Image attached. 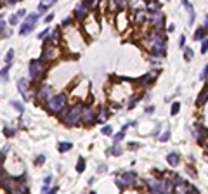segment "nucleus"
Here are the masks:
<instances>
[{"label": "nucleus", "instance_id": "obj_1", "mask_svg": "<svg viewBox=\"0 0 208 194\" xmlns=\"http://www.w3.org/2000/svg\"><path fill=\"white\" fill-rule=\"evenodd\" d=\"M148 40H149V45H151V56H154V57L165 56V45H167V42H165V37L161 35V31L156 30L153 35L148 37Z\"/></svg>", "mask_w": 208, "mask_h": 194}, {"label": "nucleus", "instance_id": "obj_2", "mask_svg": "<svg viewBox=\"0 0 208 194\" xmlns=\"http://www.w3.org/2000/svg\"><path fill=\"white\" fill-rule=\"evenodd\" d=\"M82 109H83L82 104H76V106H73V108L66 109V111L63 113V116H61L63 123H66L68 127H73L78 121H82Z\"/></svg>", "mask_w": 208, "mask_h": 194}, {"label": "nucleus", "instance_id": "obj_3", "mask_svg": "<svg viewBox=\"0 0 208 194\" xmlns=\"http://www.w3.org/2000/svg\"><path fill=\"white\" fill-rule=\"evenodd\" d=\"M68 97L66 94H57V95H52L47 101V109L50 113H61L64 108H66Z\"/></svg>", "mask_w": 208, "mask_h": 194}, {"label": "nucleus", "instance_id": "obj_4", "mask_svg": "<svg viewBox=\"0 0 208 194\" xmlns=\"http://www.w3.org/2000/svg\"><path fill=\"white\" fill-rule=\"evenodd\" d=\"M146 184H148V187H149V191L151 192H167V184L163 182V180H160V179H148L146 180Z\"/></svg>", "mask_w": 208, "mask_h": 194}, {"label": "nucleus", "instance_id": "obj_5", "mask_svg": "<svg viewBox=\"0 0 208 194\" xmlns=\"http://www.w3.org/2000/svg\"><path fill=\"white\" fill-rule=\"evenodd\" d=\"M44 73V63L40 59L37 61H31L30 63V78L31 80H38Z\"/></svg>", "mask_w": 208, "mask_h": 194}, {"label": "nucleus", "instance_id": "obj_6", "mask_svg": "<svg viewBox=\"0 0 208 194\" xmlns=\"http://www.w3.org/2000/svg\"><path fill=\"white\" fill-rule=\"evenodd\" d=\"M82 121L85 125H94L96 123V113L92 108H83L82 109Z\"/></svg>", "mask_w": 208, "mask_h": 194}, {"label": "nucleus", "instance_id": "obj_7", "mask_svg": "<svg viewBox=\"0 0 208 194\" xmlns=\"http://www.w3.org/2000/svg\"><path fill=\"white\" fill-rule=\"evenodd\" d=\"M50 97H52L50 85H42L40 90H38V99H42V101H49Z\"/></svg>", "mask_w": 208, "mask_h": 194}, {"label": "nucleus", "instance_id": "obj_8", "mask_svg": "<svg viewBox=\"0 0 208 194\" xmlns=\"http://www.w3.org/2000/svg\"><path fill=\"white\" fill-rule=\"evenodd\" d=\"M120 179L123 180V184H125V187H128V186H134L135 184V179H137V175H135L134 172H125Z\"/></svg>", "mask_w": 208, "mask_h": 194}, {"label": "nucleus", "instance_id": "obj_9", "mask_svg": "<svg viewBox=\"0 0 208 194\" xmlns=\"http://www.w3.org/2000/svg\"><path fill=\"white\" fill-rule=\"evenodd\" d=\"M89 11L90 9H87L85 5H83V2H80V4H76V7H75V16H76L78 19H83V18H87Z\"/></svg>", "mask_w": 208, "mask_h": 194}, {"label": "nucleus", "instance_id": "obj_10", "mask_svg": "<svg viewBox=\"0 0 208 194\" xmlns=\"http://www.w3.org/2000/svg\"><path fill=\"white\" fill-rule=\"evenodd\" d=\"M57 56V50L56 48H47V45L44 47V54H42V61H52L54 57Z\"/></svg>", "mask_w": 208, "mask_h": 194}, {"label": "nucleus", "instance_id": "obj_11", "mask_svg": "<svg viewBox=\"0 0 208 194\" xmlns=\"http://www.w3.org/2000/svg\"><path fill=\"white\" fill-rule=\"evenodd\" d=\"M35 24H37V23L24 21V23L21 24V28H19V35H28V33H31V31L35 30Z\"/></svg>", "mask_w": 208, "mask_h": 194}, {"label": "nucleus", "instance_id": "obj_12", "mask_svg": "<svg viewBox=\"0 0 208 194\" xmlns=\"http://www.w3.org/2000/svg\"><path fill=\"white\" fill-rule=\"evenodd\" d=\"M206 35H208V24H205V26H201V28H198V30H196V33H194V40L201 42Z\"/></svg>", "mask_w": 208, "mask_h": 194}, {"label": "nucleus", "instance_id": "obj_13", "mask_svg": "<svg viewBox=\"0 0 208 194\" xmlns=\"http://www.w3.org/2000/svg\"><path fill=\"white\" fill-rule=\"evenodd\" d=\"M182 5L186 7L187 14H189V24H193V23H194V18H196V16H194V9H193V5H191L189 2H187V0H182Z\"/></svg>", "mask_w": 208, "mask_h": 194}, {"label": "nucleus", "instance_id": "obj_14", "mask_svg": "<svg viewBox=\"0 0 208 194\" xmlns=\"http://www.w3.org/2000/svg\"><path fill=\"white\" fill-rule=\"evenodd\" d=\"M167 161H168V165H172V166H177V165L180 163V156H179V153H170L167 156Z\"/></svg>", "mask_w": 208, "mask_h": 194}, {"label": "nucleus", "instance_id": "obj_15", "mask_svg": "<svg viewBox=\"0 0 208 194\" xmlns=\"http://www.w3.org/2000/svg\"><path fill=\"white\" fill-rule=\"evenodd\" d=\"M108 109L106 108H101L99 109V115L96 116V123H102V121H106V120H108Z\"/></svg>", "mask_w": 208, "mask_h": 194}, {"label": "nucleus", "instance_id": "obj_16", "mask_svg": "<svg viewBox=\"0 0 208 194\" xmlns=\"http://www.w3.org/2000/svg\"><path fill=\"white\" fill-rule=\"evenodd\" d=\"M196 137H198V140H200V142H203L205 139L208 137V130H206V128H203V127H198L196 128Z\"/></svg>", "mask_w": 208, "mask_h": 194}, {"label": "nucleus", "instance_id": "obj_17", "mask_svg": "<svg viewBox=\"0 0 208 194\" xmlns=\"http://www.w3.org/2000/svg\"><path fill=\"white\" fill-rule=\"evenodd\" d=\"M54 4H56V0H42L40 5H38V11L44 12V11H47L49 7H52Z\"/></svg>", "mask_w": 208, "mask_h": 194}, {"label": "nucleus", "instance_id": "obj_18", "mask_svg": "<svg viewBox=\"0 0 208 194\" xmlns=\"http://www.w3.org/2000/svg\"><path fill=\"white\" fill-rule=\"evenodd\" d=\"M206 101H208V87H206V89H205L203 92L200 94V97H198L196 104H198V106H201V104H205V102H206Z\"/></svg>", "mask_w": 208, "mask_h": 194}, {"label": "nucleus", "instance_id": "obj_19", "mask_svg": "<svg viewBox=\"0 0 208 194\" xmlns=\"http://www.w3.org/2000/svg\"><path fill=\"white\" fill-rule=\"evenodd\" d=\"M146 18H148L146 11H137V14H135V23H137V24H141L142 21H146Z\"/></svg>", "mask_w": 208, "mask_h": 194}, {"label": "nucleus", "instance_id": "obj_20", "mask_svg": "<svg viewBox=\"0 0 208 194\" xmlns=\"http://www.w3.org/2000/svg\"><path fill=\"white\" fill-rule=\"evenodd\" d=\"M9 69H11V64H7L4 69L0 71V80H2V82H7V78H9Z\"/></svg>", "mask_w": 208, "mask_h": 194}, {"label": "nucleus", "instance_id": "obj_21", "mask_svg": "<svg viewBox=\"0 0 208 194\" xmlns=\"http://www.w3.org/2000/svg\"><path fill=\"white\" fill-rule=\"evenodd\" d=\"M26 89H28V82L21 78V80L18 82V90H19L21 94H26Z\"/></svg>", "mask_w": 208, "mask_h": 194}, {"label": "nucleus", "instance_id": "obj_22", "mask_svg": "<svg viewBox=\"0 0 208 194\" xmlns=\"http://www.w3.org/2000/svg\"><path fill=\"white\" fill-rule=\"evenodd\" d=\"M71 147H73L71 142H61V144H59V151H61V153H68Z\"/></svg>", "mask_w": 208, "mask_h": 194}, {"label": "nucleus", "instance_id": "obj_23", "mask_svg": "<svg viewBox=\"0 0 208 194\" xmlns=\"http://www.w3.org/2000/svg\"><path fill=\"white\" fill-rule=\"evenodd\" d=\"M83 170H85V160H83V158H80V160H78V165H76V172L82 173Z\"/></svg>", "mask_w": 208, "mask_h": 194}, {"label": "nucleus", "instance_id": "obj_24", "mask_svg": "<svg viewBox=\"0 0 208 194\" xmlns=\"http://www.w3.org/2000/svg\"><path fill=\"white\" fill-rule=\"evenodd\" d=\"M154 76H156V73H149V75L142 76L141 82H142V83H151V80H154Z\"/></svg>", "mask_w": 208, "mask_h": 194}, {"label": "nucleus", "instance_id": "obj_25", "mask_svg": "<svg viewBox=\"0 0 208 194\" xmlns=\"http://www.w3.org/2000/svg\"><path fill=\"white\" fill-rule=\"evenodd\" d=\"M11 106H12V108H16V111H19V113H23V111H24L23 104H21V102H18V101H11Z\"/></svg>", "mask_w": 208, "mask_h": 194}, {"label": "nucleus", "instance_id": "obj_26", "mask_svg": "<svg viewBox=\"0 0 208 194\" xmlns=\"http://www.w3.org/2000/svg\"><path fill=\"white\" fill-rule=\"evenodd\" d=\"M12 59H14V50H12V48H9L7 56H5V64H11Z\"/></svg>", "mask_w": 208, "mask_h": 194}, {"label": "nucleus", "instance_id": "obj_27", "mask_svg": "<svg viewBox=\"0 0 208 194\" xmlns=\"http://www.w3.org/2000/svg\"><path fill=\"white\" fill-rule=\"evenodd\" d=\"M4 134H5V137H12V135L16 134V128H12V127H5V128H4Z\"/></svg>", "mask_w": 208, "mask_h": 194}, {"label": "nucleus", "instance_id": "obj_28", "mask_svg": "<svg viewBox=\"0 0 208 194\" xmlns=\"http://www.w3.org/2000/svg\"><path fill=\"white\" fill-rule=\"evenodd\" d=\"M201 42H203V43H201V54H206V50H208V38L205 37Z\"/></svg>", "mask_w": 208, "mask_h": 194}, {"label": "nucleus", "instance_id": "obj_29", "mask_svg": "<svg viewBox=\"0 0 208 194\" xmlns=\"http://www.w3.org/2000/svg\"><path fill=\"white\" fill-rule=\"evenodd\" d=\"M123 137H125V130H123V128H122V132H118V134H116V135H115V137H113V139H115V142H116V144H118L120 140H123Z\"/></svg>", "mask_w": 208, "mask_h": 194}, {"label": "nucleus", "instance_id": "obj_30", "mask_svg": "<svg viewBox=\"0 0 208 194\" xmlns=\"http://www.w3.org/2000/svg\"><path fill=\"white\" fill-rule=\"evenodd\" d=\"M184 57H186V61H191V59H193V50H191L189 47L184 50Z\"/></svg>", "mask_w": 208, "mask_h": 194}, {"label": "nucleus", "instance_id": "obj_31", "mask_svg": "<svg viewBox=\"0 0 208 194\" xmlns=\"http://www.w3.org/2000/svg\"><path fill=\"white\" fill-rule=\"evenodd\" d=\"M49 35H50V28H45V30L42 31L40 35H38V38H40V40H44V38H47Z\"/></svg>", "mask_w": 208, "mask_h": 194}, {"label": "nucleus", "instance_id": "obj_32", "mask_svg": "<svg viewBox=\"0 0 208 194\" xmlns=\"http://www.w3.org/2000/svg\"><path fill=\"white\" fill-rule=\"evenodd\" d=\"M109 151H111V154H113V156H120V154H122V149H120L118 146H115V147H111V149H109Z\"/></svg>", "mask_w": 208, "mask_h": 194}, {"label": "nucleus", "instance_id": "obj_33", "mask_svg": "<svg viewBox=\"0 0 208 194\" xmlns=\"http://www.w3.org/2000/svg\"><path fill=\"white\" fill-rule=\"evenodd\" d=\"M179 109H180V104H179V102H174V104H172V115H177L179 113Z\"/></svg>", "mask_w": 208, "mask_h": 194}, {"label": "nucleus", "instance_id": "obj_34", "mask_svg": "<svg viewBox=\"0 0 208 194\" xmlns=\"http://www.w3.org/2000/svg\"><path fill=\"white\" fill-rule=\"evenodd\" d=\"M101 132H102V135H111L113 134V128L111 127H102V130H101Z\"/></svg>", "mask_w": 208, "mask_h": 194}, {"label": "nucleus", "instance_id": "obj_35", "mask_svg": "<svg viewBox=\"0 0 208 194\" xmlns=\"http://www.w3.org/2000/svg\"><path fill=\"white\" fill-rule=\"evenodd\" d=\"M9 23H11V24H12V26H16V24H18V23H19V18H18V16H11V19H9Z\"/></svg>", "mask_w": 208, "mask_h": 194}, {"label": "nucleus", "instance_id": "obj_36", "mask_svg": "<svg viewBox=\"0 0 208 194\" xmlns=\"http://www.w3.org/2000/svg\"><path fill=\"white\" fill-rule=\"evenodd\" d=\"M168 139H170V132H165V134L160 137V140H161V142H167Z\"/></svg>", "mask_w": 208, "mask_h": 194}, {"label": "nucleus", "instance_id": "obj_37", "mask_svg": "<svg viewBox=\"0 0 208 194\" xmlns=\"http://www.w3.org/2000/svg\"><path fill=\"white\" fill-rule=\"evenodd\" d=\"M94 2H96V0H83V5H85L87 9H90L94 5Z\"/></svg>", "mask_w": 208, "mask_h": 194}, {"label": "nucleus", "instance_id": "obj_38", "mask_svg": "<svg viewBox=\"0 0 208 194\" xmlns=\"http://www.w3.org/2000/svg\"><path fill=\"white\" fill-rule=\"evenodd\" d=\"M44 161H45V156H44V154H40V156H37V160H35V163H37V165H42V163H44Z\"/></svg>", "mask_w": 208, "mask_h": 194}, {"label": "nucleus", "instance_id": "obj_39", "mask_svg": "<svg viewBox=\"0 0 208 194\" xmlns=\"http://www.w3.org/2000/svg\"><path fill=\"white\" fill-rule=\"evenodd\" d=\"M206 76H208V64H206V66H205V69L201 71V80H205V78H206Z\"/></svg>", "mask_w": 208, "mask_h": 194}, {"label": "nucleus", "instance_id": "obj_40", "mask_svg": "<svg viewBox=\"0 0 208 194\" xmlns=\"http://www.w3.org/2000/svg\"><path fill=\"white\" fill-rule=\"evenodd\" d=\"M16 16H18L19 19H23V18L26 16V11H24V9H21V11H18V12H16Z\"/></svg>", "mask_w": 208, "mask_h": 194}, {"label": "nucleus", "instance_id": "obj_41", "mask_svg": "<svg viewBox=\"0 0 208 194\" xmlns=\"http://www.w3.org/2000/svg\"><path fill=\"white\" fill-rule=\"evenodd\" d=\"M71 23H73V19H71V18H66L63 23H61V26H68V24H71Z\"/></svg>", "mask_w": 208, "mask_h": 194}, {"label": "nucleus", "instance_id": "obj_42", "mask_svg": "<svg viewBox=\"0 0 208 194\" xmlns=\"http://www.w3.org/2000/svg\"><path fill=\"white\" fill-rule=\"evenodd\" d=\"M0 2H2V4H5V5H14L18 0H0Z\"/></svg>", "mask_w": 208, "mask_h": 194}, {"label": "nucleus", "instance_id": "obj_43", "mask_svg": "<svg viewBox=\"0 0 208 194\" xmlns=\"http://www.w3.org/2000/svg\"><path fill=\"white\" fill-rule=\"evenodd\" d=\"M50 182H52V177H50V175H47V177L44 179V184H45V186H50Z\"/></svg>", "mask_w": 208, "mask_h": 194}, {"label": "nucleus", "instance_id": "obj_44", "mask_svg": "<svg viewBox=\"0 0 208 194\" xmlns=\"http://www.w3.org/2000/svg\"><path fill=\"white\" fill-rule=\"evenodd\" d=\"M179 45H180V47H184V45H186V37H184V35H182L180 40H179Z\"/></svg>", "mask_w": 208, "mask_h": 194}, {"label": "nucleus", "instance_id": "obj_45", "mask_svg": "<svg viewBox=\"0 0 208 194\" xmlns=\"http://www.w3.org/2000/svg\"><path fill=\"white\" fill-rule=\"evenodd\" d=\"M130 149H137V147H141V146L137 144V142H130V146H128Z\"/></svg>", "mask_w": 208, "mask_h": 194}, {"label": "nucleus", "instance_id": "obj_46", "mask_svg": "<svg viewBox=\"0 0 208 194\" xmlns=\"http://www.w3.org/2000/svg\"><path fill=\"white\" fill-rule=\"evenodd\" d=\"M52 19H54V14H49V16H45V23H50Z\"/></svg>", "mask_w": 208, "mask_h": 194}, {"label": "nucleus", "instance_id": "obj_47", "mask_svg": "<svg viewBox=\"0 0 208 194\" xmlns=\"http://www.w3.org/2000/svg\"><path fill=\"white\" fill-rule=\"evenodd\" d=\"M106 170H108V168H106V165H101V166H99V173L106 172Z\"/></svg>", "mask_w": 208, "mask_h": 194}, {"label": "nucleus", "instance_id": "obj_48", "mask_svg": "<svg viewBox=\"0 0 208 194\" xmlns=\"http://www.w3.org/2000/svg\"><path fill=\"white\" fill-rule=\"evenodd\" d=\"M175 30V24H168V31H174Z\"/></svg>", "mask_w": 208, "mask_h": 194}, {"label": "nucleus", "instance_id": "obj_49", "mask_svg": "<svg viewBox=\"0 0 208 194\" xmlns=\"http://www.w3.org/2000/svg\"><path fill=\"white\" fill-rule=\"evenodd\" d=\"M206 24H208V16H206Z\"/></svg>", "mask_w": 208, "mask_h": 194}, {"label": "nucleus", "instance_id": "obj_50", "mask_svg": "<svg viewBox=\"0 0 208 194\" xmlns=\"http://www.w3.org/2000/svg\"><path fill=\"white\" fill-rule=\"evenodd\" d=\"M206 87H208V83H206Z\"/></svg>", "mask_w": 208, "mask_h": 194}]
</instances>
